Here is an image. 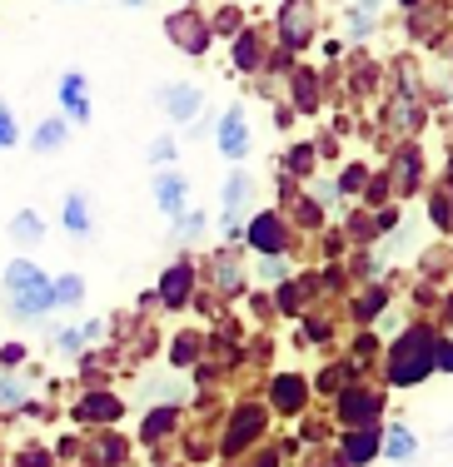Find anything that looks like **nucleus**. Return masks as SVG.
I'll use <instances>...</instances> for the list:
<instances>
[{
	"label": "nucleus",
	"mask_w": 453,
	"mask_h": 467,
	"mask_svg": "<svg viewBox=\"0 0 453 467\" xmlns=\"http://www.w3.org/2000/svg\"><path fill=\"white\" fill-rule=\"evenodd\" d=\"M284 40H290V46H304V40H309V10L304 5L284 10Z\"/></svg>",
	"instance_id": "f8f14e48"
},
{
	"label": "nucleus",
	"mask_w": 453,
	"mask_h": 467,
	"mask_svg": "<svg viewBox=\"0 0 453 467\" xmlns=\"http://www.w3.org/2000/svg\"><path fill=\"white\" fill-rule=\"evenodd\" d=\"M404 5H418V0H404Z\"/></svg>",
	"instance_id": "72a5a7b5"
},
{
	"label": "nucleus",
	"mask_w": 453,
	"mask_h": 467,
	"mask_svg": "<svg viewBox=\"0 0 453 467\" xmlns=\"http://www.w3.org/2000/svg\"><path fill=\"white\" fill-rule=\"evenodd\" d=\"M195 358V338H180L174 343V363H190Z\"/></svg>",
	"instance_id": "2f4dec72"
},
{
	"label": "nucleus",
	"mask_w": 453,
	"mask_h": 467,
	"mask_svg": "<svg viewBox=\"0 0 453 467\" xmlns=\"http://www.w3.org/2000/svg\"><path fill=\"white\" fill-rule=\"evenodd\" d=\"M160 105L170 109V119H190V115H200V90L195 85H164Z\"/></svg>",
	"instance_id": "7ed1b4c3"
},
{
	"label": "nucleus",
	"mask_w": 453,
	"mask_h": 467,
	"mask_svg": "<svg viewBox=\"0 0 453 467\" xmlns=\"http://www.w3.org/2000/svg\"><path fill=\"white\" fill-rule=\"evenodd\" d=\"M154 164H164V160H174V140L164 135V140H154V154H150Z\"/></svg>",
	"instance_id": "cd10ccee"
},
{
	"label": "nucleus",
	"mask_w": 453,
	"mask_h": 467,
	"mask_svg": "<svg viewBox=\"0 0 453 467\" xmlns=\"http://www.w3.org/2000/svg\"><path fill=\"white\" fill-rule=\"evenodd\" d=\"M170 36H174V46H184V50H205V26H200V20H180V16H174L170 20Z\"/></svg>",
	"instance_id": "9d476101"
},
{
	"label": "nucleus",
	"mask_w": 453,
	"mask_h": 467,
	"mask_svg": "<svg viewBox=\"0 0 453 467\" xmlns=\"http://www.w3.org/2000/svg\"><path fill=\"white\" fill-rule=\"evenodd\" d=\"M10 403H20V388L10 378H0V408H10Z\"/></svg>",
	"instance_id": "c85d7f7f"
},
{
	"label": "nucleus",
	"mask_w": 453,
	"mask_h": 467,
	"mask_svg": "<svg viewBox=\"0 0 453 467\" xmlns=\"http://www.w3.org/2000/svg\"><path fill=\"white\" fill-rule=\"evenodd\" d=\"M374 452H379V432H374V428L349 432V442H344V458H349V462H369Z\"/></svg>",
	"instance_id": "1a4fd4ad"
},
{
	"label": "nucleus",
	"mask_w": 453,
	"mask_h": 467,
	"mask_svg": "<svg viewBox=\"0 0 453 467\" xmlns=\"http://www.w3.org/2000/svg\"><path fill=\"white\" fill-rule=\"evenodd\" d=\"M180 229H184V239H195V234L205 229V219L200 214H184V224H174V234H180Z\"/></svg>",
	"instance_id": "c756f323"
},
{
	"label": "nucleus",
	"mask_w": 453,
	"mask_h": 467,
	"mask_svg": "<svg viewBox=\"0 0 453 467\" xmlns=\"http://www.w3.org/2000/svg\"><path fill=\"white\" fill-rule=\"evenodd\" d=\"M245 194H249V174H229V184H225V214L235 219L239 214V204H245Z\"/></svg>",
	"instance_id": "2eb2a0df"
},
{
	"label": "nucleus",
	"mask_w": 453,
	"mask_h": 467,
	"mask_svg": "<svg viewBox=\"0 0 453 467\" xmlns=\"http://www.w3.org/2000/svg\"><path fill=\"white\" fill-rule=\"evenodd\" d=\"M60 144H65V125H60V119H46V125L36 130V150L50 154V150H60Z\"/></svg>",
	"instance_id": "a211bd4d"
},
{
	"label": "nucleus",
	"mask_w": 453,
	"mask_h": 467,
	"mask_svg": "<svg viewBox=\"0 0 453 467\" xmlns=\"http://www.w3.org/2000/svg\"><path fill=\"white\" fill-rule=\"evenodd\" d=\"M235 60H239V70H254V65H259V50H254V40L245 36L239 40V50H235Z\"/></svg>",
	"instance_id": "a878e982"
},
{
	"label": "nucleus",
	"mask_w": 453,
	"mask_h": 467,
	"mask_svg": "<svg viewBox=\"0 0 453 467\" xmlns=\"http://www.w3.org/2000/svg\"><path fill=\"white\" fill-rule=\"evenodd\" d=\"M60 105L70 109V119H90V99H85V75L80 70L60 75Z\"/></svg>",
	"instance_id": "20e7f679"
},
{
	"label": "nucleus",
	"mask_w": 453,
	"mask_h": 467,
	"mask_svg": "<svg viewBox=\"0 0 453 467\" xmlns=\"http://www.w3.org/2000/svg\"><path fill=\"white\" fill-rule=\"evenodd\" d=\"M10 144H20V125L10 119L5 99H0V150H10Z\"/></svg>",
	"instance_id": "b1692460"
},
{
	"label": "nucleus",
	"mask_w": 453,
	"mask_h": 467,
	"mask_svg": "<svg viewBox=\"0 0 453 467\" xmlns=\"http://www.w3.org/2000/svg\"><path fill=\"white\" fill-rule=\"evenodd\" d=\"M434 368H448V373H453V343H438V353H434Z\"/></svg>",
	"instance_id": "7c9ffc66"
},
{
	"label": "nucleus",
	"mask_w": 453,
	"mask_h": 467,
	"mask_svg": "<svg viewBox=\"0 0 453 467\" xmlns=\"http://www.w3.org/2000/svg\"><path fill=\"white\" fill-rule=\"evenodd\" d=\"M125 5H145V0H125Z\"/></svg>",
	"instance_id": "473e14b6"
},
{
	"label": "nucleus",
	"mask_w": 453,
	"mask_h": 467,
	"mask_svg": "<svg viewBox=\"0 0 453 467\" xmlns=\"http://www.w3.org/2000/svg\"><path fill=\"white\" fill-rule=\"evenodd\" d=\"M5 288H10V294H36V288H46V274H40L36 264L16 259V264L5 269Z\"/></svg>",
	"instance_id": "423d86ee"
},
{
	"label": "nucleus",
	"mask_w": 453,
	"mask_h": 467,
	"mask_svg": "<svg viewBox=\"0 0 453 467\" xmlns=\"http://www.w3.org/2000/svg\"><path fill=\"white\" fill-rule=\"evenodd\" d=\"M274 393H279V408H294L304 398V383H300V378H279V383H274Z\"/></svg>",
	"instance_id": "412c9836"
},
{
	"label": "nucleus",
	"mask_w": 453,
	"mask_h": 467,
	"mask_svg": "<svg viewBox=\"0 0 453 467\" xmlns=\"http://www.w3.org/2000/svg\"><path fill=\"white\" fill-rule=\"evenodd\" d=\"M184 174H160V184H154V194H160V209L170 219H180V209H184Z\"/></svg>",
	"instance_id": "0eeeda50"
},
{
	"label": "nucleus",
	"mask_w": 453,
	"mask_h": 467,
	"mask_svg": "<svg viewBox=\"0 0 453 467\" xmlns=\"http://www.w3.org/2000/svg\"><path fill=\"white\" fill-rule=\"evenodd\" d=\"M384 452H389V458H414V432H408V428H394L389 442H384Z\"/></svg>",
	"instance_id": "6ab92c4d"
},
{
	"label": "nucleus",
	"mask_w": 453,
	"mask_h": 467,
	"mask_svg": "<svg viewBox=\"0 0 453 467\" xmlns=\"http://www.w3.org/2000/svg\"><path fill=\"white\" fill-rule=\"evenodd\" d=\"M254 428H259V408H239L235 428H229V448H239V442L254 438Z\"/></svg>",
	"instance_id": "dca6fc26"
},
{
	"label": "nucleus",
	"mask_w": 453,
	"mask_h": 467,
	"mask_svg": "<svg viewBox=\"0 0 453 467\" xmlns=\"http://www.w3.org/2000/svg\"><path fill=\"white\" fill-rule=\"evenodd\" d=\"M434 353H438V343H434V333L428 328H414L408 338L394 348V363H389V378L394 383H418V378H428L434 373Z\"/></svg>",
	"instance_id": "f257e3e1"
},
{
	"label": "nucleus",
	"mask_w": 453,
	"mask_h": 467,
	"mask_svg": "<svg viewBox=\"0 0 453 467\" xmlns=\"http://www.w3.org/2000/svg\"><path fill=\"white\" fill-rule=\"evenodd\" d=\"M170 422H174V413H154L145 422V438H164V432H170Z\"/></svg>",
	"instance_id": "bb28decb"
},
{
	"label": "nucleus",
	"mask_w": 453,
	"mask_h": 467,
	"mask_svg": "<svg viewBox=\"0 0 453 467\" xmlns=\"http://www.w3.org/2000/svg\"><path fill=\"white\" fill-rule=\"evenodd\" d=\"M50 304H55V298H50V284L36 288V294H16V318H40Z\"/></svg>",
	"instance_id": "9b49d317"
},
{
	"label": "nucleus",
	"mask_w": 453,
	"mask_h": 467,
	"mask_svg": "<svg viewBox=\"0 0 453 467\" xmlns=\"http://www.w3.org/2000/svg\"><path fill=\"white\" fill-rule=\"evenodd\" d=\"M40 229H46V224H40V214H30V209H26V214L10 219V234H16L20 244H40V239H46Z\"/></svg>",
	"instance_id": "4468645a"
},
{
	"label": "nucleus",
	"mask_w": 453,
	"mask_h": 467,
	"mask_svg": "<svg viewBox=\"0 0 453 467\" xmlns=\"http://www.w3.org/2000/svg\"><path fill=\"white\" fill-rule=\"evenodd\" d=\"M80 418H120V403L115 398H90V403L80 408Z\"/></svg>",
	"instance_id": "5701e85b"
},
{
	"label": "nucleus",
	"mask_w": 453,
	"mask_h": 467,
	"mask_svg": "<svg viewBox=\"0 0 453 467\" xmlns=\"http://www.w3.org/2000/svg\"><path fill=\"white\" fill-rule=\"evenodd\" d=\"M249 244L254 249H264V254H274V249H284V224H279V214H259L249 224Z\"/></svg>",
	"instance_id": "39448f33"
},
{
	"label": "nucleus",
	"mask_w": 453,
	"mask_h": 467,
	"mask_svg": "<svg viewBox=\"0 0 453 467\" xmlns=\"http://www.w3.org/2000/svg\"><path fill=\"white\" fill-rule=\"evenodd\" d=\"M140 398H184V383H164V378H150Z\"/></svg>",
	"instance_id": "393cba45"
},
{
	"label": "nucleus",
	"mask_w": 453,
	"mask_h": 467,
	"mask_svg": "<svg viewBox=\"0 0 453 467\" xmlns=\"http://www.w3.org/2000/svg\"><path fill=\"white\" fill-rule=\"evenodd\" d=\"M219 154H229V160L249 154V125H245V109L239 105H229L219 115Z\"/></svg>",
	"instance_id": "f03ea898"
},
{
	"label": "nucleus",
	"mask_w": 453,
	"mask_h": 467,
	"mask_svg": "<svg viewBox=\"0 0 453 467\" xmlns=\"http://www.w3.org/2000/svg\"><path fill=\"white\" fill-rule=\"evenodd\" d=\"M80 294H85V284H80V279H60V284H50V298H55V304H75Z\"/></svg>",
	"instance_id": "4be33fe9"
},
{
	"label": "nucleus",
	"mask_w": 453,
	"mask_h": 467,
	"mask_svg": "<svg viewBox=\"0 0 453 467\" xmlns=\"http://www.w3.org/2000/svg\"><path fill=\"white\" fill-rule=\"evenodd\" d=\"M65 224H70V234H90V204H85V194L65 199Z\"/></svg>",
	"instance_id": "ddd939ff"
},
{
	"label": "nucleus",
	"mask_w": 453,
	"mask_h": 467,
	"mask_svg": "<svg viewBox=\"0 0 453 467\" xmlns=\"http://www.w3.org/2000/svg\"><path fill=\"white\" fill-rule=\"evenodd\" d=\"M160 298L170 308H180L184 298H190V269H184V264H174L170 274H164V288H160Z\"/></svg>",
	"instance_id": "6e6552de"
},
{
	"label": "nucleus",
	"mask_w": 453,
	"mask_h": 467,
	"mask_svg": "<svg viewBox=\"0 0 453 467\" xmlns=\"http://www.w3.org/2000/svg\"><path fill=\"white\" fill-rule=\"evenodd\" d=\"M339 413H344V418H369V413H379V398H344Z\"/></svg>",
	"instance_id": "aec40b11"
},
{
	"label": "nucleus",
	"mask_w": 453,
	"mask_h": 467,
	"mask_svg": "<svg viewBox=\"0 0 453 467\" xmlns=\"http://www.w3.org/2000/svg\"><path fill=\"white\" fill-rule=\"evenodd\" d=\"M379 5H384V0H359V5H353V16H349L353 36H369V30H374V16H379Z\"/></svg>",
	"instance_id": "f3484780"
}]
</instances>
